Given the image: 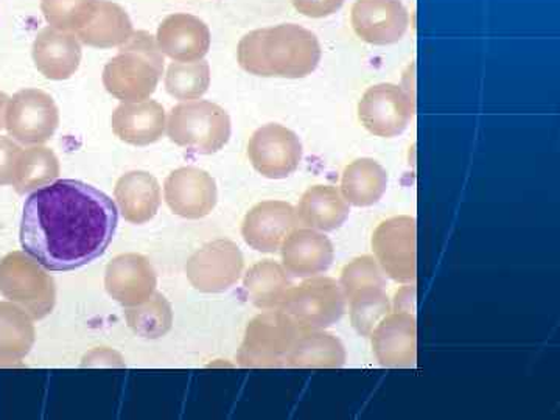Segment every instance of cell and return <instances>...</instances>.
Masks as SVG:
<instances>
[{
  "label": "cell",
  "mask_w": 560,
  "mask_h": 420,
  "mask_svg": "<svg viewBox=\"0 0 560 420\" xmlns=\"http://www.w3.org/2000/svg\"><path fill=\"white\" fill-rule=\"evenodd\" d=\"M119 210L108 195L77 179L33 191L24 205L21 245L49 271H73L108 249Z\"/></svg>",
  "instance_id": "6da1fadb"
},
{
  "label": "cell",
  "mask_w": 560,
  "mask_h": 420,
  "mask_svg": "<svg viewBox=\"0 0 560 420\" xmlns=\"http://www.w3.org/2000/svg\"><path fill=\"white\" fill-rule=\"evenodd\" d=\"M242 69L265 79H305L320 61L315 33L298 24H280L243 36L237 49Z\"/></svg>",
  "instance_id": "7a4b0ae2"
},
{
  "label": "cell",
  "mask_w": 560,
  "mask_h": 420,
  "mask_svg": "<svg viewBox=\"0 0 560 420\" xmlns=\"http://www.w3.org/2000/svg\"><path fill=\"white\" fill-rule=\"evenodd\" d=\"M164 72V55L156 38L135 32L103 69V84L121 103L149 101Z\"/></svg>",
  "instance_id": "3957f363"
},
{
  "label": "cell",
  "mask_w": 560,
  "mask_h": 420,
  "mask_svg": "<svg viewBox=\"0 0 560 420\" xmlns=\"http://www.w3.org/2000/svg\"><path fill=\"white\" fill-rule=\"evenodd\" d=\"M173 143L200 154L224 149L231 138V117L220 105L206 101L179 103L167 119Z\"/></svg>",
  "instance_id": "277c9868"
},
{
  "label": "cell",
  "mask_w": 560,
  "mask_h": 420,
  "mask_svg": "<svg viewBox=\"0 0 560 420\" xmlns=\"http://www.w3.org/2000/svg\"><path fill=\"white\" fill-rule=\"evenodd\" d=\"M0 293L33 319L49 316L57 302L55 280L27 253L13 250L0 260Z\"/></svg>",
  "instance_id": "5b68a950"
},
{
  "label": "cell",
  "mask_w": 560,
  "mask_h": 420,
  "mask_svg": "<svg viewBox=\"0 0 560 420\" xmlns=\"http://www.w3.org/2000/svg\"><path fill=\"white\" fill-rule=\"evenodd\" d=\"M300 335L301 330L285 313H260L246 327L237 352L238 366L248 370L283 368Z\"/></svg>",
  "instance_id": "8992f818"
},
{
  "label": "cell",
  "mask_w": 560,
  "mask_h": 420,
  "mask_svg": "<svg viewBox=\"0 0 560 420\" xmlns=\"http://www.w3.org/2000/svg\"><path fill=\"white\" fill-rule=\"evenodd\" d=\"M278 308L301 331L324 330L345 315L346 296L337 280L315 276L291 287Z\"/></svg>",
  "instance_id": "52a82bcc"
},
{
  "label": "cell",
  "mask_w": 560,
  "mask_h": 420,
  "mask_svg": "<svg viewBox=\"0 0 560 420\" xmlns=\"http://www.w3.org/2000/svg\"><path fill=\"white\" fill-rule=\"evenodd\" d=\"M60 125L57 103L47 92L22 90L9 101L5 128L10 138L24 145H43Z\"/></svg>",
  "instance_id": "ba28073f"
},
{
  "label": "cell",
  "mask_w": 560,
  "mask_h": 420,
  "mask_svg": "<svg viewBox=\"0 0 560 420\" xmlns=\"http://www.w3.org/2000/svg\"><path fill=\"white\" fill-rule=\"evenodd\" d=\"M245 259L237 243L213 241L195 250L186 264V276L201 293H223L242 278Z\"/></svg>",
  "instance_id": "9c48e42d"
},
{
  "label": "cell",
  "mask_w": 560,
  "mask_h": 420,
  "mask_svg": "<svg viewBox=\"0 0 560 420\" xmlns=\"http://www.w3.org/2000/svg\"><path fill=\"white\" fill-rule=\"evenodd\" d=\"M372 249L383 272L400 283L416 280V220L393 217L382 221L372 237Z\"/></svg>",
  "instance_id": "30bf717a"
},
{
  "label": "cell",
  "mask_w": 560,
  "mask_h": 420,
  "mask_svg": "<svg viewBox=\"0 0 560 420\" xmlns=\"http://www.w3.org/2000/svg\"><path fill=\"white\" fill-rule=\"evenodd\" d=\"M415 116L410 94L393 83H381L364 92L359 103L363 127L378 138H396Z\"/></svg>",
  "instance_id": "8fae6325"
},
{
  "label": "cell",
  "mask_w": 560,
  "mask_h": 420,
  "mask_svg": "<svg viewBox=\"0 0 560 420\" xmlns=\"http://www.w3.org/2000/svg\"><path fill=\"white\" fill-rule=\"evenodd\" d=\"M248 158L265 178L285 179L300 168L302 143L296 132L282 125H264L250 136Z\"/></svg>",
  "instance_id": "7c38bea8"
},
{
  "label": "cell",
  "mask_w": 560,
  "mask_h": 420,
  "mask_svg": "<svg viewBox=\"0 0 560 420\" xmlns=\"http://www.w3.org/2000/svg\"><path fill=\"white\" fill-rule=\"evenodd\" d=\"M164 198L175 215L200 220L215 209L219 190L208 172L198 167H180L165 179Z\"/></svg>",
  "instance_id": "4fadbf2b"
},
{
  "label": "cell",
  "mask_w": 560,
  "mask_h": 420,
  "mask_svg": "<svg viewBox=\"0 0 560 420\" xmlns=\"http://www.w3.org/2000/svg\"><path fill=\"white\" fill-rule=\"evenodd\" d=\"M353 32L372 46L399 43L410 25L401 0H355L350 13Z\"/></svg>",
  "instance_id": "5bb4252c"
},
{
  "label": "cell",
  "mask_w": 560,
  "mask_h": 420,
  "mask_svg": "<svg viewBox=\"0 0 560 420\" xmlns=\"http://www.w3.org/2000/svg\"><path fill=\"white\" fill-rule=\"evenodd\" d=\"M158 276L142 254H120L109 261L105 271V289L124 307H138L156 293Z\"/></svg>",
  "instance_id": "9a60e30c"
},
{
  "label": "cell",
  "mask_w": 560,
  "mask_h": 420,
  "mask_svg": "<svg viewBox=\"0 0 560 420\" xmlns=\"http://www.w3.org/2000/svg\"><path fill=\"white\" fill-rule=\"evenodd\" d=\"M296 209L285 201H261L246 213L242 237L250 248L272 254L298 230Z\"/></svg>",
  "instance_id": "2e32d148"
},
{
  "label": "cell",
  "mask_w": 560,
  "mask_h": 420,
  "mask_svg": "<svg viewBox=\"0 0 560 420\" xmlns=\"http://www.w3.org/2000/svg\"><path fill=\"white\" fill-rule=\"evenodd\" d=\"M375 359L385 368H415L418 361V323L415 313L386 315L371 334Z\"/></svg>",
  "instance_id": "e0dca14e"
},
{
  "label": "cell",
  "mask_w": 560,
  "mask_h": 420,
  "mask_svg": "<svg viewBox=\"0 0 560 420\" xmlns=\"http://www.w3.org/2000/svg\"><path fill=\"white\" fill-rule=\"evenodd\" d=\"M158 47L173 61H200L210 49V31L200 18L176 13L165 18L158 28Z\"/></svg>",
  "instance_id": "ac0fdd59"
},
{
  "label": "cell",
  "mask_w": 560,
  "mask_h": 420,
  "mask_svg": "<svg viewBox=\"0 0 560 420\" xmlns=\"http://www.w3.org/2000/svg\"><path fill=\"white\" fill-rule=\"evenodd\" d=\"M110 127L121 142L147 147L164 136L167 114L164 106L154 101L121 103L110 117Z\"/></svg>",
  "instance_id": "d6986e66"
},
{
  "label": "cell",
  "mask_w": 560,
  "mask_h": 420,
  "mask_svg": "<svg viewBox=\"0 0 560 420\" xmlns=\"http://www.w3.org/2000/svg\"><path fill=\"white\" fill-rule=\"evenodd\" d=\"M280 249L285 271L301 279L315 278L329 270L335 256L329 237L311 228L291 232Z\"/></svg>",
  "instance_id": "ffe728a7"
},
{
  "label": "cell",
  "mask_w": 560,
  "mask_h": 420,
  "mask_svg": "<svg viewBox=\"0 0 560 420\" xmlns=\"http://www.w3.org/2000/svg\"><path fill=\"white\" fill-rule=\"evenodd\" d=\"M32 55L36 69L47 80H69L80 68V39L72 33L46 27L36 36Z\"/></svg>",
  "instance_id": "44dd1931"
},
{
  "label": "cell",
  "mask_w": 560,
  "mask_h": 420,
  "mask_svg": "<svg viewBox=\"0 0 560 420\" xmlns=\"http://www.w3.org/2000/svg\"><path fill=\"white\" fill-rule=\"evenodd\" d=\"M114 198L128 223L145 224L160 212L161 186L149 172L125 173L117 180Z\"/></svg>",
  "instance_id": "7402d4cb"
},
{
  "label": "cell",
  "mask_w": 560,
  "mask_h": 420,
  "mask_svg": "<svg viewBox=\"0 0 560 420\" xmlns=\"http://www.w3.org/2000/svg\"><path fill=\"white\" fill-rule=\"evenodd\" d=\"M132 28L127 11L109 0H98L91 20L77 32V38L97 49L120 47L131 38Z\"/></svg>",
  "instance_id": "603a6c76"
},
{
  "label": "cell",
  "mask_w": 560,
  "mask_h": 420,
  "mask_svg": "<svg viewBox=\"0 0 560 420\" xmlns=\"http://www.w3.org/2000/svg\"><path fill=\"white\" fill-rule=\"evenodd\" d=\"M346 364V349L335 335L324 330L301 331L283 368L335 370Z\"/></svg>",
  "instance_id": "cb8c5ba5"
},
{
  "label": "cell",
  "mask_w": 560,
  "mask_h": 420,
  "mask_svg": "<svg viewBox=\"0 0 560 420\" xmlns=\"http://www.w3.org/2000/svg\"><path fill=\"white\" fill-rule=\"evenodd\" d=\"M349 202L334 186H313L302 195L298 219L315 231H335L345 224L349 217Z\"/></svg>",
  "instance_id": "d4e9b609"
},
{
  "label": "cell",
  "mask_w": 560,
  "mask_h": 420,
  "mask_svg": "<svg viewBox=\"0 0 560 420\" xmlns=\"http://www.w3.org/2000/svg\"><path fill=\"white\" fill-rule=\"evenodd\" d=\"M388 187V173L371 158H361L342 173L341 194L355 208H370L381 201Z\"/></svg>",
  "instance_id": "484cf974"
},
{
  "label": "cell",
  "mask_w": 560,
  "mask_h": 420,
  "mask_svg": "<svg viewBox=\"0 0 560 420\" xmlns=\"http://www.w3.org/2000/svg\"><path fill=\"white\" fill-rule=\"evenodd\" d=\"M36 340L35 324L14 302H0V361H20L31 353Z\"/></svg>",
  "instance_id": "4316f807"
},
{
  "label": "cell",
  "mask_w": 560,
  "mask_h": 420,
  "mask_svg": "<svg viewBox=\"0 0 560 420\" xmlns=\"http://www.w3.org/2000/svg\"><path fill=\"white\" fill-rule=\"evenodd\" d=\"M291 280L285 268L275 260H261L246 272L243 290L250 304L261 311H275L291 289Z\"/></svg>",
  "instance_id": "83f0119b"
},
{
  "label": "cell",
  "mask_w": 560,
  "mask_h": 420,
  "mask_svg": "<svg viewBox=\"0 0 560 420\" xmlns=\"http://www.w3.org/2000/svg\"><path fill=\"white\" fill-rule=\"evenodd\" d=\"M60 161L47 147L33 145L22 150L14 171L13 187L18 194H31L49 186L60 176Z\"/></svg>",
  "instance_id": "f1b7e54d"
},
{
  "label": "cell",
  "mask_w": 560,
  "mask_h": 420,
  "mask_svg": "<svg viewBox=\"0 0 560 420\" xmlns=\"http://www.w3.org/2000/svg\"><path fill=\"white\" fill-rule=\"evenodd\" d=\"M125 319L139 337L158 340L165 337L173 326L172 304L162 293H154L149 301L138 307L127 308Z\"/></svg>",
  "instance_id": "f546056e"
},
{
  "label": "cell",
  "mask_w": 560,
  "mask_h": 420,
  "mask_svg": "<svg viewBox=\"0 0 560 420\" xmlns=\"http://www.w3.org/2000/svg\"><path fill=\"white\" fill-rule=\"evenodd\" d=\"M210 68L205 60L172 62L165 73V90L176 101H198L209 90Z\"/></svg>",
  "instance_id": "4dcf8cb0"
},
{
  "label": "cell",
  "mask_w": 560,
  "mask_h": 420,
  "mask_svg": "<svg viewBox=\"0 0 560 420\" xmlns=\"http://www.w3.org/2000/svg\"><path fill=\"white\" fill-rule=\"evenodd\" d=\"M350 302V320L363 337H371L377 324L389 315L390 304L385 287H372L357 291L348 298Z\"/></svg>",
  "instance_id": "1f68e13d"
},
{
  "label": "cell",
  "mask_w": 560,
  "mask_h": 420,
  "mask_svg": "<svg viewBox=\"0 0 560 420\" xmlns=\"http://www.w3.org/2000/svg\"><path fill=\"white\" fill-rule=\"evenodd\" d=\"M98 0H40V11L57 31L77 33L91 20Z\"/></svg>",
  "instance_id": "d6a6232c"
},
{
  "label": "cell",
  "mask_w": 560,
  "mask_h": 420,
  "mask_svg": "<svg viewBox=\"0 0 560 420\" xmlns=\"http://www.w3.org/2000/svg\"><path fill=\"white\" fill-rule=\"evenodd\" d=\"M340 285L345 296L350 298L360 290L385 287V279L374 257L361 256L342 268Z\"/></svg>",
  "instance_id": "836d02e7"
},
{
  "label": "cell",
  "mask_w": 560,
  "mask_h": 420,
  "mask_svg": "<svg viewBox=\"0 0 560 420\" xmlns=\"http://www.w3.org/2000/svg\"><path fill=\"white\" fill-rule=\"evenodd\" d=\"M22 149L13 139L0 136V186H13L14 171Z\"/></svg>",
  "instance_id": "e575fe53"
},
{
  "label": "cell",
  "mask_w": 560,
  "mask_h": 420,
  "mask_svg": "<svg viewBox=\"0 0 560 420\" xmlns=\"http://www.w3.org/2000/svg\"><path fill=\"white\" fill-rule=\"evenodd\" d=\"M291 2L302 16L323 20V18H329L337 13L345 0H291Z\"/></svg>",
  "instance_id": "d590c367"
},
{
  "label": "cell",
  "mask_w": 560,
  "mask_h": 420,
  "mask_svg": "<svg viewBox=\"0 0 560 420\" xmlns=\"http://www.w3.org/2000/svg\"><path fill=\"white\" fill-rule=\"evenodd\" d=\"M83 368H125L124 357L117 350L109 348L92 349L81 361Z\"/></svg>",
  "instance_id": "8d00e7d4"
},
{
  "label": "cell",
  "mask_w": 560,
  "mask_h": 420,
  "mask_svg": "<svg viewBox=\"0 0 560 420\" xmlns=\"http://www.w3.org/2000/svg\"><path fill=\"white\" fill-rule=\"evenodd\" d=\"M416 289L415 285L405 287L396 294V312L415 313Z\"/></svg>",
  "instance_id": "74e56055"
},
{
  "label": "cell",
  "mask_w": 560,
  "mask_h": 420,
  "mask_svg": "<svg viewBox=\"0 0 560 420\" xmlns=\"http://www.w3.org/2000/svg\"><path fill=\"white\" fill-rule=\"evenodd\" d=\"M9 101L10 98L7 97V94H3V92L0 91V130L5 127V113L7 106H9Z\"/></svg>",
  "instance_id": "f35d334b"
}]
</instances>
